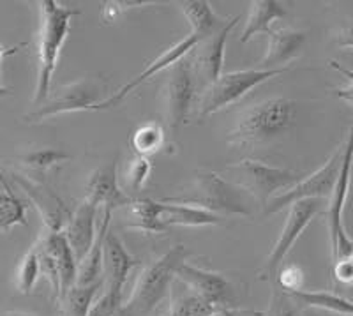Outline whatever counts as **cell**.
<instances>
[{
    "instance_id": "cell-18",
    "label": "cell",
    "mask_w": 353,
    "mask_h": 316,
    "mask_svg": "<svg viewBox=\"0 0 353 316\" xmlns=\"http://www.w3.org/2000/svg\"><path fill=\"white\" fill-rule=\"evenodd\" d=\"M43 251H46L52 257L53 264L59 273V297L57 300L61 302L64 299L65 293L74 286L77 283V274H78V261L74 253H72L71 246H69L68 239H65L64 232H48L46 237L37 240Z\"/></svg>"
},
{
    "instance_id": "cell-28",
    "label": "cell",
    "mask_w": 353,
    "mask_h": 316,
    "mask_svg": "<svg viewBox=\"0 0 353 316\" xmlns=\"http://www.w3.org/2000/svg\"><path fill=\"white\" fill-rule=\"evenodd\" d=\"M103 286H105V281H99L96 284H88V286H77L74 284L65 293L64 299L59 302L64 316H88L90 306H92V302L96 300V295L99 293V290Z\"/></svg>"
},
{
    "instance_id": "cell-32",
    "label": "cell",
    "mask_w": 353,
    "mask_h": 316,
    "mask_svg": "<svg viewBox=\"0 0 353 316\" xmlns=\"http://www.w3.org/2000/svg\"><path fill=\"white\" fill-rule=\"evenodd\" d=\"M214 309L216 308L189 292L173 299L170 316H209Z\"/></svg>"
},
{
    "instance_id": "cell-13",
    "label": "cell",
    "mask_w": 353,
    "mask_h": 316,
    "mask_svg": "<svg viewBox=\"0 0 353 316\" xmlns=\"http://www.w3.org/2000/svg\"><path fill=\"white\" fill-rule=\"evenodd\" d=\"M12 180L23 189L28 200L36 205L37 213L41 214L50 232H62L65 224H68L69 217H71V213H69V208L65 207L64 201L61 200V197L44 182L30 179V177L14 173Z\"/></svg>"
},
{
    "instance_id": "cell-10",
    "label": "cell",
    "mask_w": 353,
    "mask_h": 316,
    "mask_svg": "<svg viewBox=\"0 0 353 316\" xmlns=\"http://www.w3.org/2000/svg\"><path fill=\"white\" fill-rule=\"evenodd\" d=\"M226 168L241 173L244 179V184L241 186L253 195V198L261 207L269 204V200L276 197L277 191L292 188L299 182L297 173L293 170L277 168L261 161L245 159L241 163L228 164Z\"/></svg>"
},
{
    "instance_id": "cell-12",
    "label": "cell",
    "mask_w": 353,
    "mask_h": 316,
    "mask_svg": "<svg viewBox=\"0 0 353 316\" xmlns=\"http://www.w3.org/2000/svg\"><path fill=\"white\" fill-rule=\"evenodd\" d=\"M175 277L188 286L189 292H193L212 308L230 309L235 302V290L223 274L205 270V268L184 261L176 268Z\"/></svg>"
},
{
    "instance_id": "cell-23",
    "label": "cell",
    "mask_w": 353,
    "mask_h": 316,
    "mask_svg": "<svg viewBox=\"0 0 353 316\" xmlns=\"http://www.w3.org/2000/svg\"><path fill=\"white\" fill-rule=\"evenodd\" d=\"M286 14H288V11H286L281 2H276V0H254L249 6L248 21L244 25V30H242L241 41L248 43L256 34H269L272 30L270 25L274 21L286 18Z\"/></svg>"
},
{
    "instance_id": "cell-30",
    "label": "cell",
    "mask_w": 353,
    "mask_h": 316,
    "mask_svg": "<svg viewBox=\"0 0 353 316\" xmlns=\"http://www.w3.org/2000/svg\"><path fill=\"white\" fill-rule=\"evenodd\" d=\"M41 276V260H39V248L37 242L28 249L27 255L21 258L20 267L17 270V288L18 292L28 295L32 292Z\"/></svg>"
},
{
    "instance_id": "cell-37",
    "label": "cell",
    "mask_w": 353,
    "mask_h": 316,
    "mask_svg": "<svg viewBox=\"0 0 353 316\" xmlns=\"http://www.w3.org/2000/svg\"><path fill=\"white\" fill-rule=\"evenodd\" d=\"M265 316H301L297 308L292 304V297L283 290H274L272 300H270L269 311Z\"/></svg>"
},
{
    "instance_id": "cell-24",
    "label": "cell",
    "mask_w": 353,
    "mask_h": 316,
    "mask_svg": "<svg viewBox=\"0 0 353 316\" xmlns=\"http://www.w3.org/2000/svg\"><path fill=\"white\" fill-rule=\"evenodd\" d=\"M112 216V210H105V214H103V221H101V226L97 230L92 249L78 264L77 283H74L77 286H88V284H96L103 281V242H105V237L110 230Z\"/></svg>"
},
{
    "instance_id": "cell-34",
    "label": "cell",
    "mask_w": 353,
    "mask_h": 316,
    "mask_svg": "<svg viewBox=\"0 0 353 316\" xmlns=\"http://www.w3.org/2000/svg\"><path fill=\"white\" fill-rule=\"evenodd\" d=\"M150 172H152V161L149 157L138 156L137 159L132 161L128 172V184L129 189L134 192L141 191L149 182Z\"/></svg>"
},
{
    "instance_id": "cell-20",
    "label": "cell",
    "mask_w": 353,
    "mask_h": 316,
    "mask_svg": "<svg viewBox=\"0 0 353 316\" xmlns=\"http://www.w3.org/2000/svg\"><path fill=\"white\" fill-rule=\"evenodd\" d=\"M269 50L261 60L260 69H279V66L292 62L302 52L305 34L293 28H276L269 34Z\"/></svg>"
},
{
    "instance_id": "cell-39",
    "label": "cell",
    "mask_w": 353,
    "mask_h": 316,
    "mask_svg": "<svg viewBox=\"0 0 353 316\" xmlns=\"http://www.w3.org/2000/svg\"><path fill=\"white\" fill-rule=\"evenodd\" d=\"M332 276L339 284L352 286L353 284V257L337 258L332 265Z\"/></svg>"
},
{
    "instance_id": "cell-3",
    "label": "cell",
    "mask_w": 353,
    "mask_h": 316,
    "mask_svg": "<svg viewBox=\"0 0 353 316\" xmlns=\"http://www.w3.org/2000/svg\"><path fill=\"white\" fill-rule=\"evenodd\" d=\"M297 104L288 97H272L253 104L242 112L237 124L228 132V144L232 147H253L267 144L281 137L295 122Z\"/></svg>"
},
{
    "instance_id": "cell-29",
    "label": "cell",
    "mask_w": 353,
    "mask_h": 316,
    "mask_svg": "<svg viewBox=\"0 0 353 316\" xmlns=\"http://www.w3.org/2000/svg\"><path fill=\"white\" fill-rule=\"evenodd\" d=\"M163 144H165V129L157 122H145L131 135L132 150L141 157L157 152Z\"/></svg>"
},
{
    "instance_id": "cell-33",
    "label": "cell",
    "mask_w": 353,
    "mask_h": 316,
    "mask_svg": "<svg viewBox=\"0 0 353 316\" xmlns=\"http://www.w3.org/2000/svg\"><path fill=\"white\" fill-rule=\"evenodd\" d=\"M122 293H124V290H103V293L90 306L88 316H115L124 304Z\"/></svg>"
},
{
    "instance_id": "cell-1",
    "label": "cell",
    "mask_w": 353,
    "mask_h": 316,
    "mask_svg": "<svg viewBox=\"0 0 353 316\" xmlns=\"http://www.w3.org/2000/svg\"><path fill=\"white\" fill-rule=\"evenodd\" d=\"M165 204L191 205L203 208L207 213L217 216H253V204L256 200L253 195L241 184L230 182L214 172H198L196 180L191 191H185L179 197L165 198Z\"/></svg>"
},
{
    "instance_id": "cell-15",
    "label": "cell",
    "mask_w": 353,
    "mask_h": 316,
    "mask_svg": "<svg viewBox=\"0 0 353 316\" xmlns=\"http://www.w3.org/2000/svg\"><path fill=\"white\" fill-rule=\"evenodd\" d=\"M198 43H201V41L198 39L196 36H193V34H189L188 37H184V39H181L179 43L173 44L172 48L165 50V52L161 53V55L154 60L152 64L147 66V69L141 72L140 77H137L134 80H131L129 83H125L122 88H119V90H117L113 96H110V97H106V99L101 101V103L97 104L94 110H110V108H113V106H117V104L121 103L122 99H125V97H128L129 94L134 90V88L140 87V85H143L145 81L149 80V78L156 77L157 72L165 71L166 68H172L175 62H179L181 59L188 57L189 53L196 48Z\"/></svg>"
},
{
    "instance_id": "cell-27",
    "label": "cell",
    "mask_w": 353,
    "mask_h": 316,
    "mask_svg": "<svg viewBox=\"0 0 353 316\" xmlns=\"http://www.w3.org/2000/svg\"><path fill=\"white\" fill-rule=\"evenodd\" d=\"M292 300L304 304L307 308H318L325 309V311L336 313L341 316H353V302L345 299L341 295L330 292H305V290H299V292L288 293Z\"/></svg>"
},
{
    "instance_id": "cell-45",
    "label": "cell",
    "mask_w": 353,
    "mask_h": 316,
    "mask_svg": "<svg viewBox=\"0 0 353 316\" xmlns=\"http://www.w3.org/2000/svg\"><path fill=\"white\" fill-rule=\"evenodd\" d=\"M350 255H352V257H353V239H352V251H350Z\"/></svg>"
},
{
    "instance_id": "cell-26",
    "label": "cell",
    "mask_w": 353,
    "mask_h": 316,
    "mask_svg": "<svg viewBox=\"0 0 353 316\" xmlns=\"http://www.w3.org/2000/svg\"><path fill=\"white\" fill-rule=\"evenodd\" d=\"M0 184H2V189H0V232H9L17 224L27 226V207H25L23 200L18 198L17 192L12 191L2 168H0Z\"/></svg>"
},
{
    "instance_id": "cell-19",
    "label": "cell",
    "mask_w": 353,
    "mask_h": 316,
    "mask_svg": "<svg viewBox=\"0 0 353 316\" xmlns=\"http://www.w3.org/2000/svg\"><path fill=\"white\" fill-rule=\"evenodd\" d=\"M97 207L90 204L88 200H83L74 214H71L68 224H65V239H68L69 246H71L77 261L80 264L87 253L92 249L94 240H96V228H94V219H96Z\"/></svg>"
},
{
    "instance_id": "cell-38",
    "label": "cell",
    "mask_w": 353,
    "mask_h": 316,
    "mask_svg": "<svg viewBox=\"0 0 353 316\" xmlns=\"http://www.w3.org/2000/svg\"><path fill=\"white\" fill-rule=\"evenodd\" d=\"M329 66L334 69V71L339 72V75L346 80V87L334 88L332 90L334 96H337L339 99L346 101V103L353 106V69L345 68V66L339 64L337 60H329Z\"/></svg>"
},
{
    "instance_id": "cell-41",
    "label": "cell",
    "mask_w": 353,
    "mask_h": 316,
    "mask_svg": "<svg viewBox=\"0 0 353 316\" xmlns=\"http://www.w3.org/2000/svg\"><path fill=\"white\" fill-rule=\"evenodd\" d=\"M27 44H17V46H11V48H8V46H4V44H0V62L6 59V57H11L14 55V53L20 52L21 48H25Z\"/></svg>"
},
{
    "instance_id": "cell-44",
    "label": "cell",
    "mask_w": 353,
    "mask_h": 316,
    "mask_svg": "<svg viewBox=\"0 0 353 316\" xmlns=\"http://www.w3.org/2000/svg\"><path fill=\"white\" fill-rule=\"evenodd\" d=\"M11 94V90H9L8 87H4V85H0V97H6Z\"/></svg>"
},
{
    "instance_id": "cell-9",
    "label": "cell",
    "mask_w": 353,
    "mask_h": 316,
    "mask_svg": "<svg viewBox=\"0 0 353 316\" xmlns=\"http://www.w3.org/2000/svg\"><path fill=\"white\" fill-rule=\"evenodd\" d=\"M341 159L343 147H339L321 168H318L316 172L305 177L304 180H299L297 184H293L292 188L285 189L283 192L270 198L269 204L263 207L265 216L279 213L283 208L292 207L293 204H297L301 200H307V198H318V200L330 198L334 186H336L337 175H339V168H341Z\"/></svg>"
},
{
    "instance_id": "cell-25",
    "label": "cell",
    "mask_w": 353,
    "mask_h": 316,
    "mask_svg": "<svg viewBox=\"0 0 353 316\" xmlns=\"http://www.w3.org/2000/svg\"><path fill=\"white\" fill-rule=\"evenodd\" d=\"M165 204V201H163ZM163 223L168 226H216L223 223V217L217 214L207 213L203 208L191 207V205H170L165 204V214H163Z\"/></svg>"
},
{
    "instance_id": "cell-40",
    "label": "cell",
    "mask_w": 353,
    "mask_h": 316,
    "mask_svg": "<svg viewBox=\"0 0 353 316\" xmlns=\"http://www.w3.org/2000/svg\"><path fill=\"white\" fill-rule=\"evenodd\" d=\"M334 41L339 48L343 50H353V23L345 25L334 34Z\"/></svg>"
},
{
    "instance_id": "cell-22",
    "label": "cell",
    "mask_w": 353,
    "mask_h": 316,
    "mask_svg": "<svg viewBox=\"0 0 353 316\" xmlns=\"http://www.w3.org/2000/svg\"><path fill=\"white\" fill-rule=\"evenodd\" d=\"M179 8L191 25V34L200 41L212 37L226 25L207 0H188V2H182Z\"/></svg>"
},
{
    "instance_id": "cell-43",
    "label": "cell",
    "mask_w": 353,
    "mask_h": 316,
    "mask_svg": "<svg viewBox=\"0 0 353 316\" xmlns=\"http://www.w3.org/2000/svg\"><path fill=\"white\" fill-rule=\"evenodd\" d=\"M0 316H36V315H30V313H20V311H11V313H4V315Z\"/></svg>"
},
{
    "instance_id": "cell-8",
    "label": "cell",
    "mask_w": 353,
    "mask_h": 316,
    "mask_svg": "<svg viewBox=\"0 0 353 316\" xmlns=\"http://www.w3.org/2000/svg\"><path fill=\"white\" fill-rule=\"evenodd\" d=\"M353 168V124L350 128L348 137H346L345 145H343V159L339 175H337L336 186L330 195V204L327 208V224H329L330 233V248H332V261L337 258L352 257V239L348 237L343 224V210H345L346 198H348L350 179H352Z\"/></svg>"
},
{
    "instance_id": "cell-36",
    "label": "cell",
    "mask_w": 353,
    "mask_h": 316,
    "mask_svg": "<svg viewBox=\"0 0 353 316\" xmlns=\"http://www.w3.org/2000/svg\"><path fill=\"white\" fill-rule=\"evenodd\" d=\"M276 284H279V288L286 293L299 292L302 290V284H304V273L302 268L297 265H288L283 270L277 273Z\"/></svg>"
},
{
    "instance_id": "cell-42",
    "label": "cell",
    "mask_w": 353,
    "mask_h": 316,
    "mask_svg": "<svg viewBox=\"0 0 353 316\" xmlns=\"http://www.w3.org/2000/svg\"><path fill=\"white\" fill-rule=\"evenodd\" d=\"M209 316H239V315L237 313L230 311V309H226V308H217V309H214Z\"/></svg>"
},
{
    "instance_id": "cell-21",
    "label": "cell",
    "mask_w": 353,
    "mask_h": 316,
    "mask_svg": "<svg viewBox=\"0 0 353 316\" xmlns=\"http://www.w3.org/2000/svg\"><path fill=\"white\" fill-rule=\"evenodd\" d=\"M165 204L156 200H132L128 205V216L124 221V228L138 230L143 233H165L166 224L163 223Z\"/></svg>"
},
{
    "instance_id": "cell-14",
    "label": "cell",
    "mask_w": 353,
    "mask_h": 316,
    "mask_svg": "<svg viewBox=\"0 0 353 316\" xmlns=\"http://www.w3.org/2000/svg\"><path fill=\"white\" fill-rule=\"evenodd\" d=\"M85 191H87L85 192V200H88L96 207L101 205L105 210H112V213H115L117 208L128 207L134 200V198L128 197L119 186L117 159L101 164L99 168L94 170L88 177Z\"/></svg>"
},
{
    "instance_id": "cell-2",
    "label": "cell",
    "mask_w": 353,
    "mask_h": 316,
    "mask_svg": "<svg viewBox=\"0 0 353 316\" xmlns=\"http://www.w3.org/2000/svg\"><path fill=\"white\" fill-rule=\"evenodd\" d=\"M41 28L37 44V85L34 104L41 106L50 96L52 77L55 72L62 44L69 34L71 18L78 17L80 11L59 4L57 0H41Z\"/></svg>"
},
{
    "instance_id": "cell-11",
    "label": "cell",
    "mask_w": 353,
    "mask_h": 316,
    "mask_svg": "<svg viewBox=\"0 0 353 316\" xmlns=\"http://www.w3.org/2000/svg\"><path fill=\"white\" fill-rule=\"evenodd\" d=\"M321 207H323V200H318V198L301 200L290 207L281 235H279L272 251H270L269 258L265 261V274L269 276L272 283H276L277 273L281 268L283 260L288 257V253L292 251L295 242L301 239V235L307 228L309 223L313 221V217L321 213Z\"/></svg>"
},
{
    "instance_id": "cell-17",
    "label": "cell",
    "mask_w": 353,
    "mask_h": 316,
    "mask_svg": "<svg viewBox=\"0 0 353 316\" xmlns=\"http://www.w3.org/2000/svg\"><path fill=\"white\" fill-rule=\"evenodd\" d=\"M138 260L125 249L117 233L108 230L103 242V281L105 288L124 290L129 273L137 267Z\"/></svg>"
},
{
    "instance_id": "cell-16",
    "label": "cell",
    "mask_w": 353,
    "mask_h": 316,
    "mask_svg": "<svg viewBox=\"0 0 353 316\" xmlns=\"http://www.w3.org/2000/svg\"><path fill=\"white\" fill-rule=\"evenodd\" d=\"M241 21V14L232 20L226 21V25L221 28L219 32L214 34L209 39L198 43L196 48L193 50L194 57L193 66L196 69V75L200 80L207 81L209 85L216 83L221 77V69H223V62H225V52H226V41H228L232 28Z\"/></svg>"
},
{
    "instance_id": "cell-7",
    "label": "cell",
    "mask_w": 353,
    "mask_h": 316,
    "mask_svg": "<svg viewBox=\"0 0 353 316\" xmlns=\"http://www.w3.org/2000/svg\"><path fill=\"white\" fill-rule=\"evenodd\" d=\"M288 71V68L279 69H242V71H232L221 75L216 83L209 85V90L205 94L203 101L198 104L200 113L198 119L203 120L205 117L212 115L219 110L226 108L230 104L237 103L241 97H244L249 90H253L263 81L270 80L274 77H279Z\"/></svg>"
},
{
    "instance_id": "cell-4",
    "label": "cell",
    "mask_w": 353,
    "mask_h": 316,
    "mask_svg": "<svg viewBox=\"0 0 353 316\" xmlns=\"http://www.w3.org/2000/svg\"><path fill=\"white\" fill-rule=\"evenodd\" d=\"M189 257L184 244L172 246L165 255H161L156 261L145 267L138 276L134 288L129 295L128 302L119 309L115 316H150L161 300L170 292L176 268L181 267Z\"/></svg>"
},
{
    "instance_id": "cell-5",
    "label": "cell",
    "mask_w": 353,
    "mask_h": 316,
    "mask_svg": "<svg viewBox=\"0 0 353 316\" xmlns=\"http://www.w3.org/2000/svg\"><path fill=\"white\" fill-rule=\"evenodd\" d=\"M198 81L200 78L189 55L170 68L163 96L166 124L172 132L179 131L193 113L198 103Z\"/></svg>"
},
{
    "instance_id": "cell-6",
    "label": "cell",
    "mask_w": 353,
    "mask_h": 316,
    "mask_svg": "<svg viewBox=\"0 0 353 316\" xmlns=\"http://www.w3.org/2000/svg\"><path fill=\"white\" fill-rule=\"evenodd\" d=\"M103 94H105V83L101 81V78H78L71 83L57 88L36 112L28 113L25 120L36 124V122H43L50 117L61 115V113L94 110L103 101Z\"/></svg>"
},
{
    "instance_id": "cell-35",
    "label": "cell",
    "mask_w": 353,
    "mask_h": 316,
    "mask_svg": "<svg viewBox=\"0 0 353 316\" xmlns=\"http://www.w3.org/2000/svg\"><path fill=\"white\" fill-rule=\"evenodd\" d=\"M159 2H150V0H131V2H105L101 8V20L105 23H113L121 18V14L128 9L143 8V6H157Z\"/></svg>"
},
{
    "instance_id": "cell-31",
    "label": "cell",
    "mask_w": 353,
    "mask_h": 316,
    "mask_svg": "<svg viewBox=\"0 0 353 316\" xmlns=\"http://www.w3.org/2000/svg\"><path fill=\"white\" fill-rule=\"evenodd\" d=\"M71 159L65 150H61V148H36V150H30V152L23 154L20 157L21 163L28 168L36 170V172H46V170L53 168L57 164L64 163V161Z\"/></svg>"
}]
</instances>
